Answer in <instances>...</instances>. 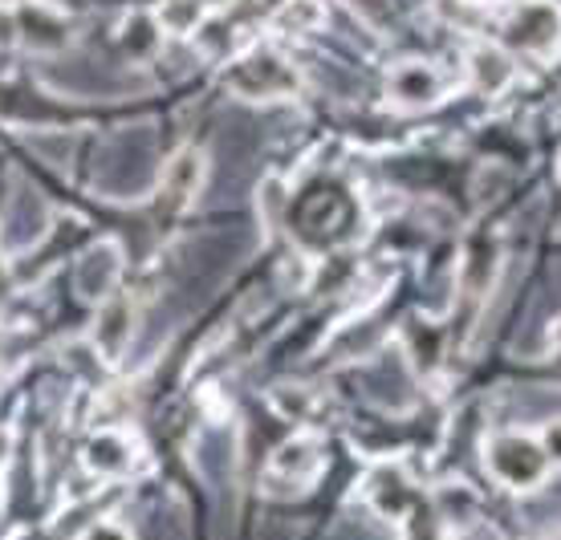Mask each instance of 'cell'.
I'll return each instance as SVG.
<instances>
[{
	"label": "cell",
	"instance_id": "6da1fadb",
	"mask_svg": "<svg viewBox=\"0 0 561 540\" xmlns=\"http://www.w3.org/2000/svg\"><path fill=\"white\" fill-rule=\"evenodd\" d=\"M497 451H509V463H493V467H497V476L504 479V484H513V488L533 484V479L541 476V463H549L546 451L533 448L529 439H500Z\"/></svg>",
	"mask_w": 561,
	"mask_h": 540
},
{
	"label": "cell",
	"instance_id": "7a4b0ae2",
	"mask_svg": "<svg viewBox=\"0 0 561 540\" xmlns=\"http://www.w3.org/2000/svg\"><path fill=\"white\" fill-rule=\"evenodd\" d=\"M86 540H126V532L119 525H98Z\"/></svg>",
	"mask_w": 561,
	"mask_h": 540
}]
</instances>
